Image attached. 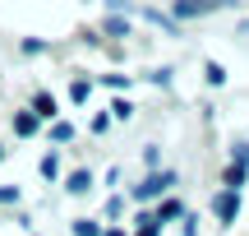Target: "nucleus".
Here are the masks:
<instances>
[{
	"instance_id": "ddd939ff",
	"label": "nucleus",
	"mask_w": 249,
	"mask_h": 236,
	"mask_svg": "<svg viewBox=\"0 0 249 236\" xmlns=\"http://www.w3.org/2000/svg\"><path fill=\"white\" fill-rule=\"evenodd\" d=\"M107 236H124V232H116V227H111V232H107Z\"/></svg>"
},
{
	"instance_id": "1a4fd4ad",
	"label": "nucleus",
	"mask_w": 249,
	"mask_h": 236,
	"mask_svg": "<svg viewBox=\"0 0 249 236\" xmlns=\"http://www.w3.org/2000/svg\"><path fill=\"white\" fill-rule=\"evenodd\" d=\"M51 139H55V144H65V139H74V125H65V120H55V125H51Z\"/></svg>"
},
{
	"instance_id": "423d86ee",
	"label": "nucleus",
	"mask_w": 249,
	"mask_h": 236,
	"mask_svg": "<svg viewBox=\"0 0 249 236\" xmlns=\"http://www.w3.org/2000/svg\"><path fill=\"white\" fill-rule=\"evenodd\" d=\"M14 135H37V116L33 111H18L14 116Z\"/></svg>"
},
{
	"instance_id": "f03ea898",
	"label": "nucleus",
	"mask_w": 249,
	"mask_h": 236,
	"mask_svg": "<svg viewBox=\"0 0 249 236\" xmlns=\"http://www.w3.org/2000/svg\"><path fill=\"white\" fill-rule=\"evenodd\" d=\"M226 0H176V14L180 19H194V14H213V9H222Z\"/></svg>"
},
{
	"instance_id": "f257e3e1",
	"label": "nucleus",
	"mask_w": 249,
	"mask_h": 236,
	"mask_svg": "<svg viewBox=\"0 0 249 236\" xmlns=\"http://www.w3.org/2000/svg\"><path fill=\"white\" fill-rule=\"evenodd\" d=\"M166 185H176V176H171V172H157V176H148L143 185H134V199H157Z\"/></svg>"
},
{
	"instance_id": "9b49d317",
	"label": "nucleus",
	"mask_w": 249,
	"mask_h": 236,
	"mask_svg": "<svg viewBox=\"0 0 249 236\" xmlns=\"http://www.w3.org/2000/svg\"><path fill=\"white\" fill-rule=\"evenodd\" d=\"M107 33H111V37H124L129 28H124V19H107Z\"/></svg>"
},
{
	"instance_id": "f8f14e48",
	"label": "nucleus",
	"mask_w": 249,
	"mask_h": 236,
	"mask_svg": "<svg viewBox=\"0 0 249 236\" xmlns=\"http://www.w3.org/2000/svg\"><path fill=\"white\" fill-rule=\"evenodd\" d=\"M55 172H60V157L51 153V157H46V162H42V176H55Z\"/></svg>"
},
{
	"instance_id": "9d476101",
	"label": "nucleus",
	"mask_w": 249,
	"mask_h": 236,
	"mask_svg": "<svg viewBox=\"0 0 249 236\" xmlns=\"http://www.w3.org/2000/svg\"><path fill=\"white\" fill-rule=\"evenodd\" d=\"M74 232H79V236H97V222H92V218H79V222H74Z\"/></svg>"
},
{
	"instance_id": "6e6552de",
	"label": "nucleus",
	"mask_w": 249,
	"mask_h": 236,
	"mask_svg": "<svg viewBox=\"0 0 249 236\" xmlns=\"http://www.w3.org/2000/svg\"><path fill=\"white\" fill-rule=\"evenodd\" d=\"M176 213H185V209H180V199H166L157 213H152V218H157V222H166V218H176Z\"/></svg>"
},
{
	"instance_id": "7ed1b4c3",
	"label": "nucleus",
	"mask_w": 249,
	"mask_h": 236,
	"mask_svg": "<svg viewBox=\"0 0 249 236\" xmlns=\"http://www.w3.org/2000/svg\"><path fill=\"white\" fill-rule=\"evenodd\" d=\"M213 213H217V222H231L235 213H240V195H235V190L217 195V199H213Z\"/></svg>"
},
{
	"instance_id": "0eeeda50",
	"label": "nucleus",
	"mask_w": 249,
	"mask_h": 236,
	"mask_svg": "<svg viewBox=\"0 0 249 236\" xmlns=\"http://www.w3.org/2000/svg\"><path fill=\"white\" fill-rule=\"evenodd\" d=\"M157 232H161V222L152 218V213H143V218H139V232H134V236H157Z\"/></svg>"
},
{
	"instance_id": "39448f33",
	"label": "nucleus",
	"mask_w": 249,
	"mask_h": 236,
	"mask_svg": "<svg viewBox=\"0 0 249 236\" xmlns=\"http://www.w3.org/2000/svg\"><path fill=\"white\" fill-rule=\"evenodd\" d=\"M33 107H37V111H33L37 120H51V116H55V98H51V93H37Z\"/></svg>"
},
{
	"instance_id": "4468645a",
	"label": "nucleus",
	"mask_w": 249,
	"mask_h": 236,
	"mask_svg": "<svg viewBox=\"0 0 249 236\" xmlns=\"http://www.w3.org/2000/svg\"><path fill=\"white\" fill-rule=\"evenodd\" d=\"M0 157H5V148H0Z\"/></svg>"
},
{
	"instance_id": "20e7f679",
	"label": "nucleus",
	"mask_w": 249,
	"mask_h": 236,
	"mask_svg": "<svg viewBox=\"0 0 249 236\" xmlns=\"http://www.w3.org/2000/svg\"><path fill=\"white\" fill-rule=\"evenodd\" d=\"M65 190H70V195H88L92 190V176L88 172H70V176H65Z\"/></svg>"
}]
</instances>
